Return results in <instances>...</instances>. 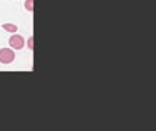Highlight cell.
<instances>
[{
	"mask_svg": "<svg viewBox=\"0 0 156 131\" xmlns=\"http://www.w3.org/2000/svg\"><path fill=\"white\" fill-rule=\"evenodd\" d=\"M32 44H34V38H29V41H28V48L32 50L34 47H32Z\"/></svg>",
	"mask_w": 156,
	"mask_h": 131,
	"instance_id": "obj_5",
	"label": "cell"
},
{
	"mask_svg": "<svg viewBox=\"0 0 156 131\" xmlns=\"http://www.w3.org/2000/svg\"><path fill=\"white\" fill-rule=\"evenodd\" d=\"M9 45L13 50H22L23 48V38L20 35H12L9 40Z\"/></svg>",
	"mask_w": 156,
	"mask_h": 131,
	"instance_id": "obj_2",
	"label": "cell"
},
{
	"mask_svg": "<svg viewBox=\"0 0 156 131\" xmlns=\"http://www.w3.org/2000/svg\"><path fill=\"white\" fill-rule=\"evenodd\" d=\"M15 60V53L9 48L0 50V63L2 64H10Z\"/></svg>",
	"mask_w": 156,
	"mask_h": 131,
	"instance_id": "obj_1",
	"label": "cell"
},
{
	"mask_svg": "<svg viewBox=\"0 0 156 131\" xmlns=\"http://www.w3.org/2000/svg\"><path fill=\"white\" fill-rule=\"evenodd\" d=\"M3 29L7 31V32H16V31H18L16 25H12V23H5V25H3Z\"/></svg>",
	"mask_w": 156,
	"mask_h": 131,
	"instance_id": "obj_3",
	"label": "cell"
},
{
	"mask_svg": "<svg viewBox=\"0 0 156 131\" xmlns=\"http://www.w3.org/2000/svg\"><path fill=\"white\" fill-rule=\"evenodd\" d=\"M25 7L28 9V12H32V10H34V0H27Z\"/></svg>",
	"mask_w": 156,
	"mask_h": 131,
	"instance_id": "obj_4",
	"label": "cell"
}]
</instances>
